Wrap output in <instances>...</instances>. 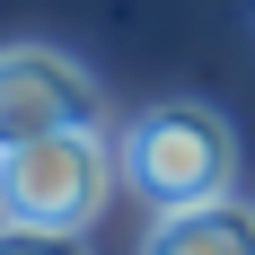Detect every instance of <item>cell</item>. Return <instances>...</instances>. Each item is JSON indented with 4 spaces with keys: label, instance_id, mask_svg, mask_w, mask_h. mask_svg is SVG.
<instances>
[{
    "label": "cell",
    "instance_id": "4",
    "mask_svg": "<svg viewBox=\"0 0 255 255\" xmlns=\"http://www.w3.org/2000/svg\"><path fill=\"white\" fill-rule=\"evenodd\" d=\"M141 255H255V203H194V211H158Z\"/></svg>",
    "mask_w": 255,
    "mask_h": 255
},
{
    "label": "cell",
    "instance_id": "1",
    "mask_svg": "<svg viewBox=\"0 0 255 255\" xmlns=\"http://www.w3.org/2000/svg\"><path fill=\"white\" fill-rule=\"evenodd\" d=\"M115 141H124V185L150 211H194V203H220L238 185V132H229V115L203 106V97L141 106Z\"/></svg>",
    "mask_w": 255,
    "mask_h": 255
},
{
    "label": "cell",
    "instance_id": "5",
    "mask_svg": "<svg viewBox=\"0 0 255 255\" xmlns=\"http://www.w3.org/2000/svg\"><path fill=\"white\" fill-rule=\"evenodd\" d=\"M0 255H88L79 229H18V220H0Z\"/></svg>",
    "mask_w": 255,
    "mask_h": 255
},
{
    "label": "cell",
    "instance_id": "2",
    "mask_svg": "<svg viewBox=\"0 0 255 255\" xmlns=\"http://www.w3.org/2000/svg\"><path fill=\"white\" fill-rule=\"evenodd\" d=\"M115 185H124V141H106V124L44 132V141L0 150V220L88 238V220L115 203Z\"/></svg>",
    "mask_w": 255,
    "mask_h": 255
},
{
    "label": "cell",
    "instance_id": "3",
    "mask_svg": "<svg viewBox=\"0 0 255 255\" xmlns=\"http://www.w3.org/2000/svg\"><path fill=\"white\" fill-rule=\"evenodd\" d=\"M79 124H106V88L88 62L44 53V44L0 53V150L44 141V132H79Z\"/></svg>",
    "mask_w": 255,
    "mask_h": 255
}]
</instances>
